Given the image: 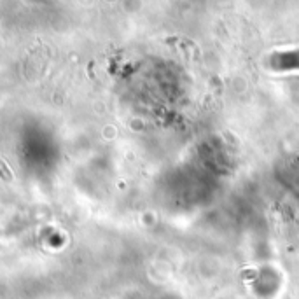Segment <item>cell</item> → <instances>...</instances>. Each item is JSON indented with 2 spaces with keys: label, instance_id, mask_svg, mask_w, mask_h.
I'll return each instance as SVG.
<instances>
[{
  "label": "cell",
  "instance_id": "1",
  "mask_svg": "<svg viewBox=\"0 0 299 299\" xmlns=\"http://www.w3.org/2000/svg\"><path fill=\"white\" fill-rule=\"evenodd\" d=\"M0 177H2L4 181H7V182H11L14 179V173L11 172L7 166H5V163L2 160H0Z\"/></svg>",
  "mask_w": 299,
  "mask_h": 299
}]
</instances>
